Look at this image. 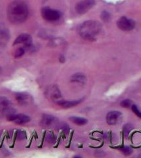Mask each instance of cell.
Instances as JSON below:
<instances>
[{"mask_svg":"<svg viewBox=\"0 0 141 158\" xmlns=\"http://www.w3.org/2000/svg\"><path fill=\"white\" fill-rule=\"evenodd\" d=\"M29 15L28 5L23 0H15L7 9L9 21L13 24H20L26 21Z\"/></svg>","mask_w":141,"mask_h":158,"instance_id":"obj_1","label":"cell"},{"mask_svg":"<svg viewBox=\"0 0 141 158\" xmlns=\"http://www.w3.org/2000/svg\"><path fill=\"white\" fill-rule=\"evenodd\" d=\"M102 31V24L97 21H86L78 28L79 35L86 40L94 41Z\"/></svg>","mask_w":141,"mask_h":158,"instance_id":"obj_2","label":"cell"},{"mask_svg":"<svg viewBox=\"0 0 141 158\" xmlns=\"http://www.w3.org/2000/svg\"><path fill=\"white\" fill-rule=\"evenodd\" d=\"M42 16L46 21L53 22L59 20L61 17V13L57 10L53 9L50 7H44L42 9Z\"/></svg>","mask_w":141,"mask_h":158,"instance_id":"obj_3","label":"cell"},{"mask_svg":"<svg viewBox=\"0 0 141 158\" xmlns=\"http://www.w3.org/2000/svg\"><path fill=\"white\" fill-rule=\"evenodd\" d=\"M0 113L6 115L15 113L11 101L5 96L0 97Z\"/></svg>","mask_w":141,"mask_h":158,"instance_id":"obj_4","label":"cell"},{"mask_svg":"<svg viewBox=\"0 0 141 158\" xmlns=\"http://www.w3.org/2000/svg\"><path fill=\"white\" fill-rule=\"evenodd\" d=\"M117 25L121 31H130L135 27V23L133 19L122 17L118 19Z\"/></svg>","mask_w":141,"mask_h":158,"instance_id":"obj_5","label":"cell"},{"mask_svg":"<svg viewBox=\"0 0 141 158\" xmlns=\"http://www.w3.org/2000/svg\"><path fill=\"white\" fill-rule=\"evenodd\" d=\"M95 5L94 0H82L76 5L75 9L77 13L83 15L88 12Z\"/></svg>","mask_w":141,"mask_h":158,"instance_id":"obj_6","label":"cell"},{"mask_svg":"<svg viewBox=\"0 0 141 158\" xmlns=\"http://www.w3.org/2000/svg\"><path fill=\"white\" fill-rule=\"evenodd\" d=\"M32 38L30 34H21L19 35L15 40L13 45H17V44H22L24 45V48L30 49L32 47Z\"/></svg>","mask_w":141,"mask_h":158,"instance_id":"obj_7","label":"cell"},{"mask_svg":"<svg viewBox=\"0 0 141 158\" xmlns=\"http://www.w3.org/2000/svg\"><path fill=\"white\" fill-rule=\"evenodd\" d=\"M15 98L21 106H27L31 102L32 98L30 94L26 92H19L15 94Z\"/></svg>","mask_w":141,"mask_h":158,"instance_id":"obj_8","label":"cell"},{"mask_svg":"<svg viewBox=\"0 0 141 158\" xmlns=\"http://www.w3.org/2000/svg\"><path fill=\"white\" fill-rule=\"evenodd\" d=\"M48 96L51 98V100L53 102L58 103L61 101V94L56 86H53L48 90Z\"/></svg>","mask_w":141,"mask_h":158,"instance_id":"obj_9","label":"cell"},{"mask_svg":"<svg viewBox=\"0 0 141 158\" xmlns=\"http://www.w3.org/2000/svg\"><path fill=\"white\" fill-rule=\"evenodd\" d=\"M121 116V113L118 111H112L109 112L106 116V121L110 125H115L119 118Z\"/></svg>","mask_w":141,"mask_h":158,"instance_id":"obj_10","label":"cell"},{"mask_svg":"<svg viewBox=\"0 0 141 158\" xmlns=\"http://www.w3.org/2000/svg\"><path fill=\"white\" fill-rule=\"evenodd\" d=\"M9 38V29L3 23H0V46H3Z\"/></svg>","mask_w":141,"mask_h":158,"instance_id":"obj_11","label":"cell"},{"mask_svg":"<svg viewBox=\"0 0 141 158\" xmlns=\"http://www.w3.org/2000/svg\"><path fill=\"white\" fill-rule=\"evenodd\" d=\"M82 101H83V99H80V100L73 101H65L64 100H62L61 101L57 103V104L64 108H70L79 105Z\"/></svg>","mask_w":141,"mask_h":158,"instance_id":"obj_12","label":"cell"},{"mask_svg":"<svg viewBox=\"0 0 141 158\" xmlns=\"http://www.w3.org/2000/svg\"><path fill=\"white\" fill-rule=\"evenodd\" d=\"M31 121V118L29 116L25 114H16L15 118L14 120V123L17 125H23L28 123Z\"/></svg>","mask_w":141,"mask_h":158,"instance_id":"obj_13","label":"cell"},{"mask_svg":"<svg viewBox=\"0 0 141 158\" xmlns=\"http://www.w3.org/2000/svg\"><path fill=\"white\" fill-rule=\"evenodd\" d=\"M55 117L50 115H48V114H44L43 115L42 118V125L43 126L45 127H49L52 125L53 123L55 121Z\"/></svg>","mask_w":141,"mask_h":158,"instance_id":"obj_14","label":"cell"},{"mask_svg":"<svg viewBox=\"0 0 141 158\" xmlns=\"http://www.w3.org/2000/svg\"><path fill=\"white\" fill-rule=\"evenodd\" d=\"M86 81V77L82 73H75L71 78V81L73 82L85 83Z\"/></svg>","mask_w":141,"mask_h":158,"instance_id":"obj_15","label":"cell"},{"mask_svg":"<svg viewBox=\"0 0 141 158\" xmlns=\"http://www.w3.org/2000/svg\"><path fill=\"white\" fill-rule=\"evenodd\" d=\"M69 120L72 121L75 124L77 125H85L87 123H88V120L86 118H82V117H75L73 116L69 117Z\"/></svg>","mask_w":141,"mask_h":158,"instance_id":"obj_16","label":"cell"},{"mask_svg":"<svg viewBox=\"0 0 141 158\" xmlns=\"http://www.w3.org/2000/svg\"><path fill=\"white\" fill-rule=\"evenodd\" d=\"M25 53V49L23 47L17 48L14 52V57L15 58H19L22 57Z\"/></svg>","mask_w":141,"mask_h":158,"instance_id":"obj_17","label":"cell"},{"mask_svg":"<svg viewBox=\"0 0 141 158\" xmlns=\"http://www.w3.org/2000/svg\"><path fill=\"white\" fill-rule=\"evenodd\" d=\"M119 150L123 153L125 156H129L133 153L132 148L129 146H123L119 148Z\"/></svg>","mask_w":141,"mask_h":158,"instance_id":"obj_18","label":"cell"},{"mask_svg":"<svg viewBox=\"0 0 141 158\" xmlns=\"http://www.w3.org/2000/svg\"><path fill=\"white\" fill-rule=\"evenodd\" d=\"M120 105L122 107L125 108H129L133 105V102L129 99H125L120 103Z\"/></svg>","mask_w":141,"mask_h":158,"instance_id":"obj_19","label":"cell"},{"mask_svg":"<svg viewBox=\"0 0 141 158\" xmlns=\"http://www.w3.org/2000/svg\"><path fill=\"white\" fill-rule=\"evenodd\" d=\"M27 137L25 131L19 130L17 132V138L19 140H25Z\"/></svg>","mask_w":141,"mask_h":158,"instance_id":"obj_20","label":"cell"},{"mask_svg":"<svg viewBox=\"0 0 141 158\" xmlns=\"http://www.w3.org/2000/svg\"><path fill=\"white\" fill-rule=\"evenodd\" d=\"M133 129V126L130 125V124H126L125 125H124L123 127V133H124V135L127 137L129 135L130 132L132 131Z\"/></svg>","mask_w":141,"mask_h":158,"instance_id":"obj_21","label":"cell"},{"mask_svg":"<svg viewBox=\"0 0 141 158\" xmlns=\"http://www.w3.org/2000/svg\"><path fill=\"white\" fill-rule=\"evenodd\" d=\"M59 128L63 131V132L65 133V134H69L70 128L69 125L66 124V123H61V124L59 125Z\"/></svg>","mask_w":141,"mask_h":158,"instance_id":"obj_22","label":"cell"},{"mask_svg":"<svg viewBox=\"0 0 141 158\" xmlns=\"http://www.w3.org/2000/svg\"><path fill=\"white\" fill-rule=\"evenodd\" d=\"M131 109H132V111H133L135 114L137 115L139 117L141 118V111H140V110L137 106L133 104L132 106H131Z\"/></svg>","mask_w":141,"mask_h":158,"instance_id":"obj_23","label":"cell"},{"mask_svg":"<svg viewBox=\"0 0 141 158\" xmlns=\"http://www.w3.org/2000/svg\"><path fill=\"white\" fill-rule=\"evenodd\" d=\"M101 17H102V19L103 21H108L110 19V14L107 11H103L102 13Z\"/></svg>","mask_w":141,"mask_h":158,"instance_id":"obj_24","label":"cell"},{"mask_svg":"<svg viewBox=\"0 0 141 158\" xmlns=\"http://www.w3.org/2000/svg\"><path fill=\"white\" fill-rule=\"evenodd\" d=\"M50 43L52 44V46H57L60 45V44H61L63 43V40L60 39V38L53 39Z\"/></svg>","mask_w":141,"mask_h":158,"instance_id":"obj_25","label":"cell"},{"mask_svg":"<svg viewBox=\"0 0 141 158\" xmlns=\"http://www.w3.org/2000/svg\"><path fill=\"white\" fill-rule=\"evenodd\" d=\"M55 140H56V137L54 135L52 132H50L47 136V140L50 142H54Z\"/></svg>","mask_w":141,"mask_h":158,"instance_id":"obj_26","label":"cell"},{"mask_svg":"<svg viewBox=\"0 0 141 158\" xmlns=\"http://www.w3.org/2000/svg\"><path fill=\"white\" fill-rule=\"evenodd\" d=\"M33 137V136H32ZM32 138H31V142H30V143H29V144H28V146H27L26 148H30V146H31V143H32Z\"/></svg>","mask_w":141,"mask_h":158,"instance_id":"obj_27","label":"cell"},{"mask_svg":"<svg viewBox=\"0 0 141 158\" xmlns=\"http://www.w3.org/2000/svg\"><path fill=\"white\" fill-rule=\"evenodd\" d=\"M2 68H1V67H0V74L2 73Z\"/></svg>","mask_w":141,"mask_h":158,"instance_id":"obj_28","label":"cell"}]
</instances>
